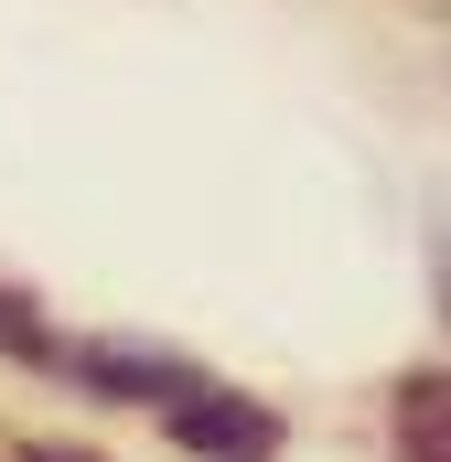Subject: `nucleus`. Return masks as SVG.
Returning <instances> with one entry per match:
<instances>
[{
	"label": "nucleus",
	"instance_id": "nucleus-1",
	"mask_svg": "<svg viewBox=\"0 0 451 462\" xmlns=\"http://www.w3.org/2000/svg\"><path fill=\"white\" fill-rule=\"evenodd\" d=\"M161 420H172V441H183L194 462H269L280 452V409H269V398H236V387H216V376H205L194 398H172Z\"/></svg>",
	"mask_w": 451,
	"mask_h": 462
},
{
	"label": "nucleus",
	"instance_id": "nucleus-2",
	"mask_svg": "<svg viewBox=\"0 0 451 462\" xmlns=\"http://www.w3.org/2000/svg\"><path fill=\"white\" fill-rule=\"evenodd\" d=\"M65 376H76L87 398H118V409H172V398L205 387L194 355H161V345H76V355H65Z\"/></svg>",
	"mask_w": 451,
	"mask_h": 462
},
{
	"label": "nucleus",
	"instance_id": "nucleus-3",
	"mask_svg": "<svg viewBox=\"0 0 451 462\" xmlns=\"http://www.w3.org/2000/svg\"><path fill=\"white\" fill-rule=\"evenodd\" d=\"M387 452L398 462H451V376H398V420H387Z\"/></svg>",
	"mask_w": 451,
	"mask_h": 462
},
{
	"label": "nucleus",
	"instance_id": "nucleus-4",
	"mask_svg": "<svg viewBox=\"0 0 451 462\" xmlns=\"http://www.w3.org/2000/svg\"><path fill=\"white\" fill-rule=\"evenodd\" d=\"M0 355H11V365H65V345H54L43 312H32V291H11V280H0Z\"/></svg>",
	"mask_w": 451,
	"mask_h": 462
},
{
	"label": "nucleus",
	"instance_id": "nucleus-5",
	"mask_svg": "<svg viewBox=\"0 0 451 462\" xmlns=\"http://www.w3.org/2000/svg\"><path fill=\"white\" fill-rule=\"evenodd\" d=\"M11 462H108V452H76V441H22Z\"/></svg>",
	"mask_w": 451,
	"mask_h": 462
},
{
	"label": "nucleus",
	"instance_id": "nucleus-6",
	"mask_svg": "<svg viewBox=\"0 0 451 462\" xmlns=\"http://www.w3.org/2000/svg\"><path fill=\"white\" fill-rule=\"evenodd\" d=\"M430 269H441V312H451V226H441V247H430Z\"/></svg>",
	"mask_w": 451,
	"mask_h": 462
}]
</instances>
